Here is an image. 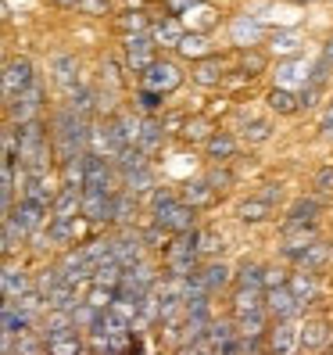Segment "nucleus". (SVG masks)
Listing matches in <instances>:
<instances>
[{
  "mask_svg": "<svg viewBox=\"0 0 333 355\" xmlns=\"http://www.w3.org/2000/svg\"><path fill=\"white\" fill-rule=\"evenodd\" d=\"M194 212H197V208H190V205L179 198V201H172V205L158 208V212H154V223H158L161 230H169L172 237H179V234H190V230H194V219H197Z\"/></svg>",
  "mask_w": 333,
  "mask_h": 355,
  "instance_id": "f257e3e1",
  "label": "nucleus"
},
{
  "mask_svg": "<svg viewBox=\"0 0 333 355\" xmlns=\"http://www.w3.org/2000/svg\"><path fill=\"white\" fill-rule=\"evenodd\" d=\"M265 345H269V355H298L301 352V323H294V320L273 323Z\"/></svg>",
  "mask_w": 333,
  "mask_h": 355,
  "instance_id": "f03ea898",
  "label": "nucleus"
},
{
  "mask_svg": "<svg viewBox=\"0 0 333 355\" xmlns=\"http://www.w3.org/2000/svg\"><path fill=\"white\" fill-rule=\"evenodd\" d=\"M18 187H22V201L39 205L44 212H51V208H54L57 191H61V187H54V183H51V176H26V169L18 173Z\"/></svg>",
  "mask_w": 333,
  "mask_h": 355,
  "instance_id": "7ed1b4c3",
  "label": "nucleus"
},
{
  "mask_svg": "<svg viewBox=\"0 0 333 355\" xmlns=\"http://www.w3.org/2000/svg\"><path fill=\"white\" fill-rule=\"evenodd\" d=\"M33 83H36V76H33V61L29 58H15V61L4 65V97H8V104L15 97H22Z\"/></svg>",
  "mask_w": 333,
  "mask_h": 355,
  "instance_id": "20e7f679",
  "label": "nucleus"
},
{
  "mask_svg": "<svg viewBox=\"0 0 333 355\" xmlns=\"http://www.w3.org/2000/svg\"><path fill=\"white\" fill-rule=\"evenodd\" d=\"M305 309H308V305H301L294 295H290V287L265 291V312H269L276 323H283V320H294V323H298V316H301Z\"/></svg>",
  "mask_w": 333,
  "mask_h": 355,
  "instance_id": "39448f33",
  "label": "nucleus"
},
{
  "mask_svg": "<svg viewBox=\"0 0 333 355\" xmlns=\"http://www.w3.org/2000/svg\"><path fill=\"white\" fill-rule=\"evenodd\" d=\"M111 259L122 269H133L143 262V237L133 234V230H122L118 237H111Z\"/></svg>",
  "mask_w": 333,
  "mask_h": 355,
  "instance_id": "423d86ee",
  "label": "nucleus"
},
{
  "mask_svg": "<svg viewBox=\"0 0 333 355\" xmlns=\"http://www.w3.org/2000/svg\"><path fill=\"white\" fill-rule=\"evenodd\" d=\"M18 130V162H29L36 158L39 151H47V133H44V122H26V126H15Z\"/></svg>",
  "mask_w": 333,
  "mask_h": 355,
  "instance_id": "0eeeda50",
  "label": "nucleus"
},
{
  "mask_svg": "<svg viewBox=\"0 0 333 355\" xmlns=\"http://www.w3.org/2000/svg\"><path fill=\"white\" fill-rule=\"evenodd\" d=\"M39 97H44V90H39V83H33L22 97H15V101L8 104L15 126H26V122H36V119H39Z\"/></svg>",
  "mask_w": 333,
  "mask_h": 355,
  "instance_id": "6e6552de",
  "label": "nucleus"
},
{
  "mask_svg": "<svg viewBox=\"0 0 333 355\" xmlns=\"http://www.w3.org/2000/svg\"><path fill=\"white\" fill-rule=\"evenodd\" d=\"M111 133H115V144H118V148H140L143 119L133 115V112H122V115L111 122Z\"/></svg>",
  "mask_w": 333,
  "mask_h": 355,
  "instance_id": "1a4fd4ad",
  "label": "nucleus"
},
{
  "mask_svg": "<svg viewBox=\"0 0 333 355\" xmlns=\"http://www.w3.org/2000/svg\"><path fill=\"white\" fill-rule=\"evenodd\" d=\"M179 83H183V76H179L176 65H169V61H154V69L143 76V87H147V90H158V94L176 90Z\"/></svg>",
  "mask_w": 333,
  "mask_h": 355,
  "instance_id": "9d476101",
  "label": "nucleus"
},
{
  "mask_svg": "<svg viewBox=\"0 0 333 355\" xmlns=\"http://www.w3.org/2000/svg\"><path fill=\"white\" fill-rule=\"evenodd\" d=\"M87 191H104V194H115L111 191V162L90 155L87 151Z\"/></svg>",
  "mask_w": 333,
  "mask_h": 355,
  "instance_id": "9b49d317",
  "label": "nucleus"
},
{
  "mask_svg": "<svg viewBox=\"0 0 333 355\" xmlns=\"http://www.w3.org/2000/svg\"><path fill=\"white\" fill-rule=\"evenodd\" d=\"M51 72H54V83H57V87L65 90L69 97L79 90V61H75V58L57 54V58L51 61Z\"/></svg>",
  "mask_w": 333,
  "mask_h": 355,
  "instance_id": "f8f14e48",
  "label": "nucleus"
},
{
  "mask_svg": "<svg viewBox=\"0 0 333 355\" xmlns=\"http://www.w3.org/2000/svg\"><path fill=\"white\" fill-rule=\"evenodd\" d=\"M111 198L104 191H82V219L90 223H111Z\"/></svg>",
  "mask_w": 333,
  "mask_h": 355,
  "instance_id": "ddd939ff",
  "label": "nucleus"
},
{
  "mask_svg": "<svg viewBox=\"0 0 333 355\" xmlns=\"http://www.w3.org/2000/svg\"><path fill=\"white\" fill-rule=\"evenodd\" d=\"M75 216H82V191H79V187H61L57 201H54V208H51V219L72 223Z\"/></svg>",
  "mask_w": 333,
  "mask_h": 355,
  "instance_id": "4468645a",
  "label": "nucleus"
},
{
  "mask_svg": "<svg viewBox=\"0 0 333 355\" xmlns=\"http://www.w3.org/2000/svg\"><path fill=\"white\" fill-rule=\"evenodd\" d=\"M333 338V330L326 320H308L301 323V352H323Z\"/></svg>",
  "mask_w": 333,
  "mask_h": 355,
  "instance_id": "2eb2a0df",
  "label": "nucleus"
},
{
  "mask_svg": "<svg viewBox=\"0 0 333 355\" xmlns=\"http://www.w3.org/2000/svg\"><path fill=\"white\" fill-rule=\"evenodd\" d=\"M0 284H4V302H18L22 295H29V273L22 266H4V277H0Z\"/></svg>",
  "mask_w": 333,
  "mask_h": 355,
  "instance_id": "dca6fc26",
  "label": "nucleus"
},
{
  "mask_svg": "<svg viewBox=\"0 0 333 355\" xmlns=\"http://www.w3.org/2000/svg\"><path fill=\"white\" fill-rule=\"evenodd\" d=\"M11 219H15L18 226H22L26 234H36V230H44V226L51 223L44 208H39V205H33V201H18V208L11 212Z\"/></svg>",
  "mask_w": 333,
  "mask_h": 355,
  "instance_id": "f3484780",
  "label": "nucleus"
},
{
  "mask_svg": "<svg viewBox=\"0 0 333 355\" xmlns=\"http://www.w3.org/2000/svg\"><path fill=\"white\" fill-rule=\"evenodd\" d=\"M39 334H44V341H57V338H69V334H75L72 312H47L44 323H39Z\"/></svg>",
  "mask_w": 333,
  "mask_h": 355,
  "instance_id": "a211bd4d",
  "label": "nucleus"
},
{
  "mask_svg": "<svg viewBox=\"0 0 333 355\" xmlns=\"http://www.w3.org/2000/svg\"><path fill=\"white\" fill-rule=\"evenodd\" d=\"M287 287H290V295H294L301 305L316 302V295H319V280H316V273H308V269H294Z\"/></svg>",
  "mask_w": 333,
  "mask_h": 355,
  "instance_id": "6ab92c4d",
  "label": "nucleus"
},
{
  "mask_svg": "<svg viewBox=\"0 0 333 355\" xmlns=\"http://www.w3.org/2000/svg\"><path fill=\"white\" fill-rule=\"evenodd\" d=\"M251 312H265V291L237 287V295H233V320L251 316Z\"/></svg>",
  "mask_w": 333,
  "mask_h": 355,
  "instance_id": "aec40b11",
  "label": "nucleus"
},
{
  "mask_svg": "<svg viewBox=\"0 0 333 355\" xmlns=\"http://www.w3.org/2000/svg\"><path fill=\"white\" fill-rule=\"evenodd\" d=\"M151 36H154V44H161V47H176L179 51V44H183V26L176 22V18H161V22H154L151 26Z\"/></svg>",
  "mask_w": 333,
  "mask_h": 355,
  "instance_id": "412c9836",
  "label": "nucleus"
},
{
  "mask_svg": "<svg viewBox=\"0 0 333 355\" xmlns=\"http://www.w3.org/2000/svg\"><path fill=\"white\" fill-rule=\"evenodd\" d=\"M330 259H333V244H326V241L319 237L312 248H305V255L298 259V269H308V273H316V269H323Z\"/></svg>",
  "mask_w": 333,
  "mask_h": 355,
  "instance_id": "4be33fe9",
  "label": "nucleus"
},
{
  "mask_svg": "<svg viewBox=\"0 0 333 355\" xmlns=\"http://www.w3.org/2000/svg\"><path fill=\"white\" fill-rule=\"evenodd\" d=\"M201 277H204V284H208V291H212V295H215V291H222L230 280H237L233 269L226 266V262H219V259H215V262H208V266L201 269Z\"/></svg>",
  "mask_w": 333,
  "mask_h": 355,
  "instance_id": "5701e85b",
  "label": "nucleus"
},
{
  "mask_svg": "<svg viewBox=\"0 0 333 355\" xmlns=\"http://www.w3.org/2000/svg\"><path fill=\"white\" fill-rule=\"evenodd\" d=\"M122 277H126V269H122L115 259H108V262H100L97 269H93V287H108V291H118V284H122Z\"/></svg>",
  "mask_w": 333,
  "mask_h": 355,
  "instance_id": "b1692460",
  "label": "nucleus"
},
{
  "mask_svg": "<svg viewBox=\"0 0 333 355\" xmlns=\"http://www.w3.org/2000/svg\"><path fill=\"white\" fill-rule=\"evenodd\" d=\"M133 216H136V198L129 191H115V198H111V223L129 226Z\"/></svg>",
  "mask_w": 333,
  "mask_h": 355,
  "instance_id": "393cba45",
  "label": "nucleus"
},
{
  "mask_svg": "<svg viewBox=\"0 0 333 355\" xmlns=\"http://www.w3.org/2000/svg\"><path fill=\"white\" fill-rule=\"evenodd\" d=\"M240 338H269V312H251V316L233 320Z\"/></svg>",
  "mask_w": 333,
  "mask_h": 355,
  "instance_id": "a878e982",
  "label": "nucleus"
},
{
  "mask_svg": "<svg viewBox=\"0 0 333 355\" xmlns=\"http://www.w3.org/2000/svg\"><path fill=\"white\" fill-rule=\"evenodd\" d=\"M122 183H126V191H129L133 198H143V194H154V191H158V183H154V169H151V165H147V169L129 173Z\"/></svg>",
  "mask_w": 333,
  "mask_h": 355,
  "instance_id": "bb28decb",
  "label": "nucleus"
},
{
  "mask_svg": "<svg viewBox=\"0 0 333 355\" xmlns=\"http://www.w3.org/2000/svg\"><path fill=\"white\" fill-rule=\"evenodd\" d=\"M179 198L190 205V208H201V205H212L215 201V191H212V183H208V180H194V183L183 187Z\"/></svg>",
  "mask_w": 333,
  "mask_h": 355,
  "instance_id": "cd10ccee",
  "label": "nucleus"
},
{
  "mask_svg": "<svg viewBox=\"0 0 333 355\" xmlns=\"http://www.w3.org/2000/svg\"><path fill=\"white\" fill-rule=\"evenodd\" d=\"M115 169H118L122 180H126V176L136 173V169H147V155H143L140 148H122L118 158H115Z\"/></svg>",
  "mask_w": 333,
  "mask_h": 355,
  "instance_id": "c85d7f7f",
  "label": "nucleus"
},
{
  "mask_svg": "<svg viewBox=\"0 0 333 355\" xmlns=\"http://www.w3.org/2000/svg\"><path fill=\"white\" fill-rule=\"evenodd\" d=\"M237 216H240V223H265V219H273V205H265L262 198H247V201H240Z\"/></svg>",
  "mask_w": 333,
  "mask_h": 355,
  "instance_id": "c756f323",
  "label": "nucleus"
},
{
  "mask_svg": "<svg viewBox=\"0 0 333 355\" xmlns=\"http://www.w3.org/2000/svg\"><path fill=\"white\" fill-rule=\"evenodd\" d=\"M29 241V234H26V230L22 226H18L11 216H4V237H0V252H4L8 259L15 255V248H22Z\"/></svg>",
  "mask_w": 333,
  "mask_h": 355,
  "instance_id": "7c9ffc66",
  "label": "nucleus"
},
{
  "mask_svg": "<svg viewBox=\"0 0 333 355\" xmlns=\"http://www.w3.org/2000/svg\"><path fill=\"white\" fill-rule=\"evenodd\" d=\"M165 140V126L158 119H143V133H140V151L143 155H154Z\"/></svg>",
  "mask_w": 333,
  "mask_h": 355,
  "instance_id": "2f4dec72",
  "label": "nucleus"
},
{
  "mask_svg": "<svg viewBox=\"0 0 333 355\" xmlns=\"http://www.w3.org/2000/svg\"><path fill=\"white\" fill-rule=\"evenodd\" d=\"M204 151H208V158L226 162V158H233V155H237V137H230V133H215L212 140L204 144Z\"/></svg>",
  "mask_w": 333,
  "mask_h": 355,
  "instance_id": "473e14b6",
  "label": "nucleus"
},
{
  "mask_svg": "<svg viewBox=\"0 0 333 355\" xmlns=\"http://www.w3.org/2000/svg\"><path fill=\"white\" fill-rule=\"evenodd\" d=\"M194 83L197 87H219L222 83V61L219 58H204L201 65L194 69Z\"/></svg>",
  "mask_w": 333,
  "mask_h": 355,
  "instance_id": "72a5a7b5",
  "label": "nucleus"
},
{
  "mask_svg": "<svg viewBox=\"0 0 333 355\" xmlns=\"http://www.w3.org/2000/svg\"><path fill=\"white\" fill-rule=\"evenodd\" d=\"M319 216V201L316 198H298L287 208V223H316Z\"/></svg>",
  "mask_w": 333,
  "mask_h": 355,
  "instance_id": "f704fd0d",
  "label": "nucleus"
},
{
  "mask_svg": "<svg viewBox=\"0 0 333 355\" xmlns=\"http://www.w3.org/2000/svg\"><path fill=\"white\" fill-rule=\"evenodd\" d=\"M237 287L265 291V266H258V262H244V266L237 269Z\"/></svg>",
  "mask_w": 333,
  "mask_h": 355,
  "instance_id": "c9c22d12",
  "label": "nucleus"
},
{
  "mask_svg": "<svg viewBox=\"0 0 333 355\" xmlns=\"http://www.w3.org/2000/svg\"><path fill=\"white\" fill-rule=\"evenodd\" d=\"M230 33H233V40H237L240 47H251V44H258L262 26L255 22V18H247V15H244V18H237V22H233V29H230Z\"/></svg>",
  "mask_w": 333,
  "mask_h": 355,
  "instance_id": "e433bc0d",
  "label": "nucleus"
},
{
  "mask_svg": "<svg viewBox=\"0 0 333 355\" xmlns=\"http://www.w3.org/2000/svg\"><path fill=\"white\" fill-rule=\"evenodd\" d=\"M47 230H51L54 248H65V244H72V241L79 237V223H75V219H72V223H65V219H51Z\"/></svg>",
  "mask_w": 333,
  "mask_h": 355,
  "instance_id": "4c0bfd02",
  "label": "nucleus"
},
{
  "mask_svg": "<svg viewBox=\"0 0 333 355\" xmlns=\"http://www.w3.org/2000/svg\"><path fill=\"white\" fill-rule=\"evenodd\" d=\"M269 108L280 112V115H294V112L301 108V97H294L287 87H276L273 94H269Z\"/></svg>",
  "mask_w": 333,
  "mask_h": 355,
  "instance_id": "58836bf2",
  "label": "nucleus"
},
{
  "mask_svg": "<svg viewBox=\"0 0 333 355\" xmlns=\"http://www.w3.org/2000/svg\"><path fill=\"white\" fill-rule=\"evenodd\" d=\"M69 108L75 112V115H82V119H90L97 108H100V104H97V94L93 90H87V87H79L72 97H69Z\"/></svg>",
  "mask_w": 333,
  "mask_h": 355,
  "instance_id": "ea45409f",
  "label": "nucleus"
},
{
  "mask_svg": "<svg viewBox=\"0 0 333 355\" xmlns=\"http://www.w3.org/2000/svg\"><path fill=\"white\" fill-rule=\"evenodd\" d=\"M47 355H87V345H82L79 334H69V338L47 341Z\"/></svg>",
  "mask_w": 333,
  "mask_h": 355,
  "instance_id": "a19ab883",
  "label": "nucleus"
},
{
  "mask_svg": "<svg viewBox=\"0 0 333 355\" xmlns=\"http://www.w3.org/2000/svg\"><path fill=\"white\" fill-rule=\"evenodd\" d=\"M183 137H186V140H204V144H208L215 133H212V122H208V119H186V122H183Z\"/></svg>",
  "mask_w": 333,
  "mask_h": 355,
  "instance_id": "79ce46f5",
  "label": "nucleus"
},
{
  "mask_svg": "<svg viewBox=\"0 0 333 355\" xmlns=\"http://www.w3.org/2000/svg\"><path fill=\"white\" fill-rule=\"evenodd\" d=\"M140 237H143V248H165V252H169V244L176 241V237L169 234V230H161L158 223H154V226H147Z\"/></svg>",
  "mask_w": 333,
  "mask_h": 355,
  "instance_id": "37998d69",
  "label": "nucleus"
},
{
  "mask_svg": "<svg viewBox=\"0 0 333 355\" xmlns=\"http://www.w3.org/2000/svg\"><path fill=\"white\" fill-rule=\"evenodd\" d=\"M126 65H129V72L147 76L154 69V51H126Z\"/></svg>",
  "mask_w": 333,
  "mask_h": 355,
  "instance_id": "c03bdc74",
  "label": "nucleus"
},
{
  "mask_svg": "<svg viewBox=\"0 0 333 355\" xmlns=\"http://www.w3.org/2000/svg\"><path fill=\"white\" fill-rule=\"evenodd\" d=\"M161 101H165V94H158V90H147V87H140V94H136V108L140 112H161Z\"/></svg>",
  "mask_w": 333,
  "mask_h": 355,
  "instance_id": "a18cd8bd",
  "label": "nucleus"
},
{
  "mask_svg": "<svg viewBox=\"0 0 333 355\" xmlns=\"http://www.w3.org/2000/svg\"><path fill=\"white\" fill-rule=\"evenodd\" d=\"M179 54H186V58H201V54H208V40H204L201 33H190V36H183V44H179Z\"/></svg>",
  "mask_w": 333,
  "mask_h": 355,
  "instance_id": "49530a36",
  "label": "nucleus"
},
{
  "mask_svg": "<svg viewBox=\"0 0 333 355\" xmlns=\"http://www.w3.org/2000/svg\"><path fill=\"white\" fill-rule=\"evenodd\" d=\"M273 137V122H265V119H255L251 126L244 130V140L247 144H262V140H269Z\"/></svg>",
  "mask_w": 333,
  "mask_h": 355,
  "instance_id": "de8ad7c7",
  "label": "nucleus"
},
{
  "mask_svg": "<svg viewBox=\"0 0 333 355\" xmlns=\"http://www.w3.org/2000/svg\"><path fill=\"white\" fill-rule=\"evenodd\" d=\"M197 237H201V255H219L222 252V237L212 234V230H197Z\"/></svg>",
  "mask_w": 333,
  "mask_h": 355,
  "instance_id": "09e8293b",
  "label": "nucleus"
},
{
  "mask_svg": "<svg viewBox=\"0 0 333 355\" xmlns=\"http://www.w3.org/2000/svg\"><path fill=\"white\" fill-rule=\"evenodd\" d=\"M298 44H301V40H298L294 33H276V36H273V51H276V54H294Z\"/></svg>",
  "mask_w": 333,
  "mask_h": 355,
  "instance_id": "8fccbe9b",
  "label": "nucleus"
},
{
  "mask_svg": "<svg viewBox=\"0 0 333 355\" xmlns=\"http://www.w3.org/2000/svg\"><path fill=\"white\" fill-rule=\"evenodd\" d=\"M240 69H244V76H262V69H265V58H262L258 51H247V54L240 58Z\"/></svg>",
  "mask_w": 333,
  "mask_h": 355,
  "instance_id": "3c124183",
  "label": "nucleus"
},
{
  "mask_svg": "<svg viewBox=\"0 0 333 355\" xmlns=\"http://www.w3.org/2000/svg\"><path fill=\"white\" fill-rule=\"evenodd\" d=\"M287 284H290V273H287V269L265 266V291H276V287H287Z\"/></svg>",
  "mask_w": 333,
  "mask_h": 355,
  "instance_id": "603ef678",
  "label": "nucleus"
},
{
  "mask_svg": "<svg viewBox=\"0 0 333 355\" xmlns=\"http://www.w3.org/2000/svg\"><path fill=\"white\" fill-rule=\"evenodd\" d=\"M143 26H147V18H143V11H129L126 18H122V29H126L129 36H140Z\"/></svg>",
  "mask_w": 333,
  "mask_h": 355,
  "instance_id": "864d4df0",
  "label": "nucleus"
},
{
  "mask_svg": "<svg viewBox=\"0 0 333 355\" xmlns=\"http://www.w3.org/2000/svg\"><path fill=\"white\" fill-rule=\"evenodd\" d=\"M208 183H212V191H226V187L233 183V173H226V169H212V173H208Z\"/></svg>",
  "mask_w": 333,
  "mask_h": 355,
  "instance_id": "5fc2aeb1",
  "label": "nucleus"
},
{
  "mask_svg": "<svg viewBox=\"0 0 333 355\" xmlns=\"http://www.w3.org/2000/svg\"><path fill=\"white\" fill-rule=\"evenodd\" d=\"M172 201H179V194H172L169 187H158V191L151 194V205H154V212H158V208H165V205H172Z\"/></svg>",
  "mask_w": 333,
  "mask_h": 355,
  "instance_id": "6e6d98bb",
  "label": "nucleus"
},
{
  "mask_svg": "<svg viewBox=\"0 0 333 355\" xmlns=\"http://www.w3.org/2000/svg\"><path fill=\"white\" fill-rule=\"evenodd\" d=\"M79 11H87V15H108V0H79Z\"/></svg>",
  "mask_w": 333,
  "mask_h": 355,
  "instance_id": "4d7b16f0",
  "label": "nucleus"
},
{
  "mask_svg": "<svg viewBox=\"0 0 333 355\" xmlns=\"http://www.w3.org/2000/svg\"><path fill=\"white\" fill-rule=\"evenodd\" d=\"M316 187H319L323 194H330V191H333V169H330V165L316 173Z\"/></svg>",
  "mask_w": 333,
  "mask_h": 355,
  "instance_id": "13d9d810",
  "label": "nucleus"
},
{
  "mask_svg": "<svg viewBox=\"0 0 333 355\" xmlns=\"http://www.w3.org/2000/svg\"><path fill=\"white\" fill-rule=\"evenodd\" d=\"M258 198H262L265 205H273V201H280V198H283V187H280V183H265V191H262Z\"/></svg>",
  "mask_w": 333,
  "mask_h": 355,
  "instance_id": "bf43d9fd",
  "label": "nucleus"
},
{
  "mask_svg": "<svg viewBox=\"0 0 333 355\" xmlns=\"http://www.w3.org/2000/svg\"><path fill=\"white\" fill-rule=\"evenodd\" d=\"M298 97H301V108H312V104L319 101V87H312V83H305V90H301Z\"/></svg>",
  "mask_w": 333,
  "mask_h": 355,
  "instance_id": "052dcab7",
  "label": "nucleus"
},
{
  "mask_svg": "<svg viewBox=\"0 0 333 355\" xmlns=\"http://www.w3.org/2000/svg\"><path fill=\"white\" fill-rule=\"evenodd\" d=\"M319 130H323V137H326V140H333V104H330V108L323 112V122H319Z\"/></svg>",
  "mask_w": 333,
  "mask_h": 355,
  "instance_id": "680f3d73",
  "label": "nucleus"
},
{
  "mask_svg": "<svg viewBox=\"0 0 333 355\" xmlns=\"http://www.w3.org/2000/svg\"><path fill=\"white\" fill-rule=\"evenodd\" d=\"M104 76H108L111 87H118V69H115V61H104Z\"/></svg>",
  "mask_w": 333,
  "mask_h": 355,
  "instance_id": "e2e57ef3",
  "label": "nucleus"
},
{
  "mask_svg": "<svg viewBox=\"0 0 333 355\" xmlns=\"http://www.w3.org/2000/svg\"><path fill=\"white\" fill-rule=\"evenodd\" d=\"M197 4V0H169V8L172 11H183V8H194Z\"/></svg>",
  "mask_w": 333,
  "mask_h": 355,
  "instance_id": "0e129e2a",
  "label": "nucleus"
},
{
  "mask_svg": "<svg viewBox=\"0 0 333 355\" xmlns=\"http://www.w3.org/2000/svg\"><path fill=\"white\" fill-rule=\"evenodd\" d=\"M323 61H326V65H333V40H330V44L323 47Z\"/></svg>",
  "mask_w": 333,
  "mask_h": 355,
  "instance_id": "69168bd1",
  "label": "nucleus"
},
{
  "mask_svg": "<svg viewBox=\"0 0 333 355\" xmlns=\"http://www.w3.org/2000/svg\"><path fill=\"white\" fill-rule=\"evenodd\" d=\"M54 4H61V8H79V0H54Z\"/></svg>",
  "mask_w": 333,
  "mask_h": 355,
  "instance_id": "338daca9",
  "label": "nucleus"
},
{
  "mask_svg": "<svg viewBox=\"0 0 333 355\" xmlns=\"http://www.w3.org/2000/svg\"><path fill=\"white\" fill-rule=\"evenodd\" d=\"M294 4H308V0H294Z\"/></svg>",
  "mask_w": 333,
  "mask_h": 355,
  "instance_id": "774afa93",
  "label": "nucleus"
}]
</instances>
